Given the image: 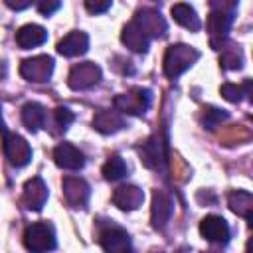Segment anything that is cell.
<instances>
[{
    "label": "cell",
    "mask_w": 253,
    "mask_h": 253,
    "mask_svg": "<svg viewBox=\"0 0 253 253\" xmlns=\"http://www.w3.org/2000/svg\"><path fill=\"white\" fill-rule=\"evenodd\" d=\"M89 196H91V190L83 178L67 176L63 180V198L71 208H85L89 202Z\"/></svg>",
    "instance_id": "30bf717a"
},
{
    "label": "cell",
    "mask_w": 253,
    "mask_h": 253,
    "mask_svg": "<svg viewBox=\"0 0 253 253\" xmlns=\"http://www.w3.org/2000/svg\"><path fill=\"white\" fill-rule=\"evenodd\" d=\"M0 130L4 132V121H2V115H0Z\"/></svg>",
    "instance_id": "4dcf8cb0"
},
{
    "label": "cell",
    "mask_w": 253,
    "mask_h": 253,
    "mask_svg": "<svg viewBox=\"0 0 253 253\" xmlns=\"http://www.w3.org/2000/svg\"><path fill=\"white\" fill-rule=\"evenodd\" d=\"M53 158H55V164L59 168H65V170H81L85 166V156L79 148H75L73 144L69 142H61L55 146L53 150Z\"/></svg>",
    "instance_id": "7c38bea8"
},
{
    "label": "cell",
    "mask_w": 253,
    "mask_h": 253,
    "mask_svg": "<svg viewBox=\"0 0 253 253\" xmlns=\"http://www.w3.org/2000/svg\"><path fill=\"white\" fill-rule=\"evenodd\" d=\"M22 121L30 130H38L40 126H45L47 123L45 107L40 103H26L22 109Z\"/></svg>",
    "instance_id": "44dd1931"
},
{
    "label": "cell",
    "mask_w": 253,
    "mask_h": 253,
    "mask_svg": "<svg viewBox=\"0 0 253 253\" xmlns=\"http://www.w3.org/2000/svg\"><path fill=\"white\" fill-rule=\"evenodd\" d=\"M227 117H229V115H227L225 111L215 109V107H204V109H202V123H204V126L210 128V130H213L215 126H219Z\"/></svg>",
    "instance_id": "484cf974"
},
{
    "label": "cell",
    "mask_w": 253,
    "mask_h": 253,
    "mask_svg": "<svg viewBox=\"0 0 253 253\" xmlns=\"http://www.w3.org/2000/svg\"><path fill=\"white\" fill-rule=\"evenodd\" d=\"M132 22L144 32V36L150 40V38H156V36H162L164 32H166V22H164V18L156 12V10H140L134 18H132Z\"/></svg>",
    "instance_id": "4fadbf2b"
},
{
    "label": "cell",
    "mask_w": 253,
    "mask_h": 253,
    "mask_svg": "<svg viewBox=\"0 0 253 253\" xmlns=\"http://www.w3.org/2000/svg\"><path fill=\"white\" fill-rule=\"evenodd\" d=\"M142 200H144V194H142V190L136 188V186H121V188H117L115 194H113L115 206L121 208V210H126V211H128V210H136V208L142 204Z\"/></svg>",
    "instance_id": "ac0fdd59"
},
{
    "label": "cell",
    "mask_w": 253,
    "mask_h": 253,
    "mask_svg": "<svg viewBox=\"0 0 253 253\" xmlns=\"http://www.w3.org/2000/svg\"><path fill=\"white\" fill-rule=\"evenodd\" d=\"M51 71H53V59L49 55H36L32 59H24L20 65L22 77L28 81H36V83L47 81Z\"/></svg>",
    "instance_id": "52a82bcc"
},
{
    "label": "cell",
    "mask_w": 253,
    "mask_h": 253,
    "mask_svg": "<svg viewBox=\"0 0 253 253\" xmlns=\"http://www.w3.org/2000/svg\"><path fill=\"white\" fill-rule=\"evenodd\" d=\"M233 10H235V2L231 4H211V12L208 16V30H210V43L213 49H221L223 47V38L231 26L233 20Z\"/></svg>",
    "instance_id": "6da1fadb"
},
{
    "label": "cell",
    "mask_w": 253,
    "mask_h": 253,
    "mask_svg": "<svg viewBox=\"0 0 253 253\" xmlns=\"http://www.w3.org/2000/svg\"><path fill=\"white\" fill-rule=\"evenodd\" d=\"M148 42H150V40L144 36V32H142L132 20L125 26V30H123V43H125L126 47H130L132 51L142 53V51H146Z\"/></svg>",
    "instance_id": "d6986e66"
},
{
    "label": "cell",
    "mask_w": 253,
    "mask_h": 253,
    "mask_svg": "<svg viewBox=\"0 0 253 253\" xmlns=\"http://www.w3.org/2000/svg\"><path fill=\"white\" fill-rule=\"evenodd\" d=\"M45 200H47V188H45L43 180L38 178V176L32 178V180H28L26 186H24L22 204H24L28 210H32V211H40V210L43 208Z\"/></svg>",
    "instance_id": "5bb4252c"
},
{
    "label": "cell",
    "mask_w": 253,
    "mask_h": 253,
    "mask_svg": "<svg viewBox=\"0 0 253 253\" xmlns=\"http://www.w3.org/2000/svg\"><path fill=\"white\" fill-rule=\"evenodd\" d=\"M55 231L53 225L47 221H36L26 227L24 231V245L32 253H45L55 247Z\"/></svg>",
    "instance_id": "3957f363"
},
{
    "label": "cell",
    "mask_w": 253,
    "mask_h": 253,
    "mask_svg": "<svg viewBox=\"0 0 253 253\" xmlns=\"http://www.w3.org/2000/svg\"><path fill=\"white\" fill-rule=\"evenodd\" d=\"M138 152H140V160L144 162V166L152 168V170L162 168V164L168 160L166 158V142L162 140L160 134H154L146 142H142L138 146Z\"/></svg>",
    "instance_id": "8992f818"
},
{
    "label": "cell",
    "mask_w": 253,
    "mask_h": 253,
    "mask_svg": "<svg viewBox=\"0 0 253 253\" xmlns=\"http://www.w3.org/2000/svg\"><path fill=\"white\" fill-rule=\"evenodd\" d=\"M2 148H4V154H6L8 162L14 164V166H24V164H28L30 158H32V148H30V144H28L22 136H18V134H6Z\"/></svg>",
    "instance_id": "9c48e42d"
},
{
    "label": "cell",
    "mask_w": 253,
    "mask_h": 253,
    "mask_svg": "<svg viewBox=\"0 0 253 253\" xmlns=\"http://www.w3.org/2000/svg\"><path fill=\"white\" fill-rule=\"evenodd\" d=\"M71 121H73V113H71L69 109H65V107H57V109H55V123L59 125V128L65 130Z\"/></svg>",
    "instance_id": "83f0119b"
},
{
    "label": "cell",
    "mask_w": 253,
    "mask_h": 253,
    "mask_svg": "<svg viewBox=\"0 0 253 253\" xmlns=\"http://www.w3.org/2000/svg\"><path fill=\"white\" fill-rule=\"evenodd\" d=\"M59 6H61L59 2H40V4H38V10H40V14L49 16V14H51V12H55Z\"/></svg>",
    "instance_id": "f546056e"
},
{
    "label": "cell",
    "mask_w": 253,
    "mask_h": 253,
    "mask_svg": "<svg viewBox=\"0 0 253 253\" xmlns=\"http://www.w3.org/2000/svg\"><path fill=\"white\" fill-rule=\"evenodd\" d=\"M208 253H215V251H208Z\"/></svg>",
    "instance_id": "1f68e13d"
},
{
    "label": "cell",
    "mask_w": 253,
    "mask_h": 253,
    "mask_svg": "<svg viewBox=\"0 0 253 253\" xmlns=\"http://www.w3.org/2000/svg\"><path fill=\"white\" fill-rule=\"evenodd\" d=\"M198 57H200V51L190 45H184V43L170 45L164 53V73L174 79L180 73H184Z\"/></svg>",
    "instance_id": "7a4b0ae2"
},
{
    "label": "cell",
    "mask_w": 253,
    "mask_h": 253,
    "mask_svg": "<svg viewBox=\"0 0 253 253\" xmlns=\"http://www.w3.org/2000/svg\"><path fill=\"white\" fill-rule=\"evenodd\" d=\"M85 8L91 14H103L111 8V2H85Z\"/></svg>",
    "instance_id": "f1b7e54d"
},
{
    "label": "cell",
    "mask_w": 253,
    "mask_h": 253,
    "mask_svg": "<svg viewBox=\"0 0 253 253\" xmlns=\"http://www.w3.org/2000/svg\"><path fill=\"white\" fill-rule=\"evenodd\" d=\"M249 87H251V81L249 79L243 83V87L241 85H235V83H225L221 87V95L229 103H239L241 101V95H249Z\"/></svg>",
    "instance_id": "4316f807"
},
{
    "label": "cell",
    "mask_w": 253,
    "mask_h": 253,
    "mask_svg": "<svg viewBox=\"0 0 253 253\" xmlns=\"http://www.w3.org/2000/svg\"><path fill=\"white\" fill-rule=\"evenodd\" d=\"M200 233L204 239L213 243H227L229 241V225L219 215H208L200 223Z\"/></svg>",
    "instance_id": "8fae6325"
},
{
    "label": "cell",
    "mask_w": 253,
    "mask_h": 253,
    "mask_svg": "<svg viewBox=\"0 0 253 253\" xmlns=\"http://www.w3.org/2000/svg\"><path fill=\"white\" fill-rule=\"evenodd\" d=\"M99 243L105 249V253H130L132 251L128 233L119 225H111L103 229L99 235Z\"/></svg>",
    "instance_id": "ba28073f"
},
{
    "label": "cell",
    "mask_w": 253,
    "mask_h": 253,
    "mask_svg": "<svg viewBox=\"0 0 253 253\" xmlns=\"http://www.w3.org/2000/svg\"><path fill=\"white\" fill-rule=\"evenodd\" d=\"M221 49H223V51H221V65H223L225 69H237V67H241V63H243V53H241L239 45L229 43V45H225V47H221Z\"/></svg>",
    "instance_id": "d4e9b609"
},
{
    "label": "cell",
    "mask_w": 253,
    "mask_h": 253,
    "mask_svg": "<svg viewBox=\"0 0 253 253\" xmlns=\"http://www.w3.org/2000/svg\"><path fill=\"white\" fill-rule=\"evenodd\" d=\"M229 208L237 215H241L245 219H251V210H253V198H251V194L249 192H243V190L231 192L229 194Z\"/></svg>",
    "instance_id": "603a6c76"
},
{
    "label": "cell",
    "mask_w": 253,
    "mask_h": 253,
    "mask_svg": "<svg viewBox=\"0 0 253 253\" xmlns=\"http://www.w3.org/2000/svg\"><path fill=\"white\" fill-rule=\"evenodd\" d=\"M101 79V67L91 63V61H85V63H79L75 67H71L69 71V87L75 89V91H83V89H91L93 85H97Z\"/></svg>",
    "instance_id": "5b68a950"
},
{
    "label": "cell",
    "mask_w": 253,
    "mask_h": 253,
    "mask_svg": "<svg viewBox=\"0 0 253 253\" xmlns=\"http://www.w3.org/2000/svg\"><path fill=\"white\" fill-rule=\"evenodd\" d=\"M89 49V36L85 32H71L67 34L59 43H57V51L65 57H75L81 55Z\"/></svg>",
    "instance_id": "2e32d148"
},
{
    "label": "cell",
    "mask_w": 253,
    "mask_h": 253,
    "mask_svg": "<svg viewBox=\"0 0 253 253\" xmlns=\"http://www.w3.org/2000/svg\"><path fill=\"white\" fill-rule=\"evenodd\" d=\"M47 40V32L38 26V24H26L18 30L16 34V43L22 47V49H32V47H38L42 45L43 42Z\"/></svg>",
    "instance_id": "e0dca14e"
},
{
    "label": "cell",
    "mask_w": 253,
    "mask_h": 253,
    "mask_svg": "<svg viewBox=\"0 0 253 253\" xmlns=\"http://www.w3.org/2000/svg\"><path fill=\"white\" fill-rule=\"evenodd\" d=\"M172 215V200L166 192L156 190L152 194V210H150V219L154 229H162Z\"/></svg>",
    "instance_id": "9a60e30c"
},
{
    "label": "cell",
    "mask_w": 253,
    "mask_h": 253,
    "mask_svg": "<svg viewBox=\"0 0 253 253\" xmlns=\"http://www.w3.org/2000/svg\"><path fill=\"white\" fill-rule=\"evenodd\" d=\"M150 99L152 93L148 89L142 87H134L128 93H123L119 97H115V107L119 113H126V115H142L148 107H150Z\"/></svg>",
    "instance_id": "277c9868"
},
{
    "label": "cell",
    "mask_w": 253,
    "mask_h": 253,
    "mask_svg": "<svg viewBox=\"0 0 253 253\" xmlns=\"http://www.w3.org/2000/svg\"><path fill=\"white\" fill-rule=\"evenodd\" d=\"M126 174V164H125V160L121 158V156H117V154H113V156H109V160L103 164V176H105V180H119V178H123Z\"/></svg>",
    "instance_id": "cb8c5ba5"
},
{
    "label": "cell",
    "mask_w": 253,
    "mask_h": 253,
    "mask_svg": "<svg viewBox=\"0 0 253 253\" xmlns=\"http://www.w3.org/2000/svg\"><path fill=\"white\" fill-rule=\"evenodd\" d=\"M172 16L180 26H184V28H188L192 32H198L202 28L200 18L196 16V10L190 4H174L172 6Z\"/></svg>",
    "instance_id": "7402d4cb"
},
{
    "label": "cell",
    "mask_w": 253,
    "mask_h": 253,
    "mask_svg": "<svg viewBox=\"0 0 253 253\" xmlns=\"http://www.w3.org/2000/svg\"><path fill=\"white\" fill-rule=\"evenodd\" d=\"M93 126L103 134H111L123 126V117L119 115V111L103 109V111H97V115L93 117Z\"/></svg>",
    "instance_id": "ffe728a7"
}]
</instances>
